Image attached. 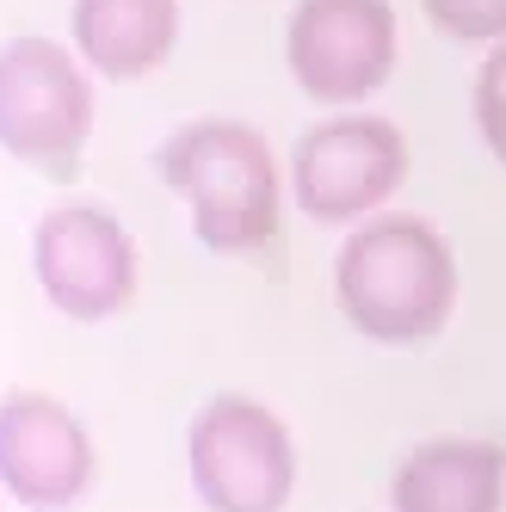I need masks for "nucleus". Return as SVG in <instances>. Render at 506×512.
I'll use <instances>...</instances> for the list:
<instances>
[{"label":"nucleus","mask_w":506,"mask_h":512,"mask_svg":"<svg viewBox=\"0 0 506 512\" xmlns=\"http://www.w3.org/2000/svg\"><path fill=\"white\" fill-rule=\"evenodd\" d=\"M334 297L346 321L377 346H414L445 327L457 303V266L445 235L420 216H377L334 260Z\"/></svg>","instance_id":"1"},{"label":"nucleus","mask_w":506,"mask_h":512,"mask_svg":"<svg viewBox=\"0 0 506 512\" xmlns=\"http://www.w3.org/2000/svg\"><path fill=\"white\" fill-rule=\"evenodd\" d=\"M161 179L192 204V229L210 253H253L278 229V161L260 130L235 118H198L155 155Z\"/></svg>","instance_id":"2"},{"label":"nucleus","mask_w":506,"mask_h":512,"mask_svg":"<svg viewBox=\"0 0 506 512\" xmlns=\"http://www.w3.org/2000/svg\"><path fill=\"white\" fill-rule=\"evenodd\" d=\"M93 136V87L81 62L50 38L0 50V149L38 173H75Z\"/></svg>","instance_id":"3"},{"label":"nucleus","mask_w":506,"mask_h":512,"mask_svg":"<svg viewBox=\"0 0 506 512\" xmlns=\"http://www.w3.org/2000/svg\"><path fill=\"white\" fill-rule=\"evenodd\" d=\"M192 488L210 512H278L297 482L291 432L253 395H216L186 438Z\"/></svg>","instance_id":"4"},{"label":"nucleus","mask_w":506,"mask_h":512,"mask_svg":"<svg viewBox=\"0 0 506 512\" xmlns=\"http://www.w3.org/2000/svg\"><path fill=\"white\" fill-rule=\"evenodd\" d=\"M284 56L309 99L352 105L389 81L395 68V13L389 0H297Z\"/></svg>","instance_id":"5"},{"label":"nucleus","mask_w":506,"mask_h":512,"mask_svg":"<svg viewBox=\"0 0 506 512\" xmlns=\"http://www.w3.org/2000/svg\"><path fill=\"white\" fill-rule=\"evenodd\" d=\"M31 266L44 297L75 321H105L136 297V241L99 204H56L31 235Z\"/></svg>","instance_id":"6"},{"label":"nucleus","mask_w":506,"mask_h":512,"mask_svg":"<svg viewBox=\"0 0 506 512\" xmlns=\"http://www.w3.org/2000/svg\"><path fill=\"white\" fill-rule=\"evenodd\" d=\"M408 173V142L389 118L346 112L315 124L291 155V198L315 223H346L383 204Z\"/></svg>","instance_id":"7"},{"label":"nucleus","mask_w":506,"mask_h":512,"mask_svg":"<svg viewBox=\"0 0 506 512\" xmlns=\"http://www.w3.org/2000/svg\"><path fill=\"white\" fill-rule=\"evenodd\" d=\"M0 488L31 512H62L93 488L87 426L56 395L19 389L0 401Z\"/></svg>","instance_id":"8"},{"label":"nucleus","mask_w":506,"mask_h":512,"mask_svg":"<svg viewBox=\"0 0 506 512\" xmlns=\"http://www.w3.org/2000/svg\"><path fill=\"white\" fill-rule=\"evenodd\" d=\"M506 451L488 438H432L395 469V512H500Z\"/></svg>","instance_id":"9"},{"label":"nucleus","mask_w":506,"mask_h":512,"mask_svg":"<svg viewBox=\"0 0 506 512\" xmlns=\"http://www.w3.org/2000/svg\"><path fill=\"white\" fill-rule=\"evenodd\" d=\"M179 44V0H75V50L112 81L161 68Z\"/></svg>","instance_id":"10"},{"label":"nucleus","mask_w":506,"mask_h":512,"mask_svg":"<svg viewBox=\"0 0 506 512\" xmlns=\"http://www.w3.org/2000/svg\"><path fill=\"white\" fill-rule=\"evenodd\" d=\"M426 19L463 44H494L506 38V0H420Z\"/></svg>","instance_id":"11"},{"label":"nucleus","mask_w":506,"mask_h":512,"mask_svg":"<svg viewBox=\"0 0 506 512\" xmlns=\"http://www.w3.org/2000/svg\"><path fill=\"white\" fill-rule=\"evenodd\" d=\"M476 130L494 161H506V44L488 50V62L476 68Z\"/></svg>","instance_id":"12"}]
</instances>
